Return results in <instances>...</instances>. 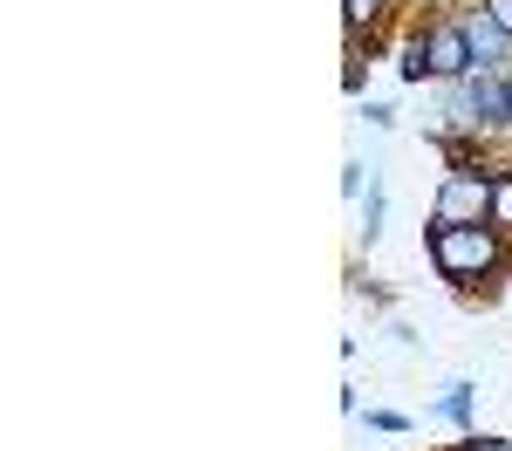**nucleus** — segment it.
Wrapping results in <instances>:
<instances>
[{
    "instance_id": "1",
    "label": "nucleus",
    "mask_w": 512,
    "mask_h": 451,
    "mask_svg": "<svg viewBox=\"0 0 512 451\" xmlns=\"http://www.w3.org/2000/svg\"><path fill=\"white\" fill-rule=\"evenodd\" d=\"M424 253H431L437 281L485 287L512 267V233H499V226H431L424 233Z\"/></svg>"
},
{
    "instance_id": "2",
    "label": "nucleus",
    "mask_w": 512,
    "mask_h": 451,
    "mask_svg": "<svg viewBox=\"0 0 512 451\" xmlns=\"http://www.w3.org/2000/svg\"><path fill=\"white\" fill-rule=\"evenodd\" d=\"M485 219H492V171L444 164L437 171V199H431V226H485Z\"/></svg>"
},
{
    "instance_id": "3",
    "label": "nucleus",
    "mask_w": 512,
    "mask_h": 451,
    "mask_svg": "<svg viewBox=\"0 0 512 451\" xmlns=\"http://www.w3.org/2000/svg\"><path fill=\"white\" fill-rule=\"evenodd\" d=\"M417 41H424L431 82H465V76H472V41H465V28H458V14H451V7L431 14V21L417 28Z\"/></svg>"
},
{
    "instance_id": "4",
    "label": "nucleus",
    "mask_w": 512,
    "mask_h": 451,
    "mask_svg": "<svg viewBox=\"0 0 512 451\" xmlns=\"http://www.w3.org/2000/svg\"><path fill=\"white\" fill-rule=\"evenodd\" d=\"M465 89V130H506V117H512V76L506 69H472V76L458 82Z\"/></svg>"
},
{
    "instance_id": "5",
    "label": "nucleus",
    "mask_w": 512,
    "mask_h": 451,
    "mask_svg": "<svg viewBox=\"0 0 512 451\" xmlns=\"http://www.w3.org/2000/svg\"><path fill=\"white\" fill-rule=\"evenodd\" d=\"M451 14H458L465 41H472V69H512V35L485 14V7H478V0H458Z\"/></svg>"
},
{
    "instance_id": "6",
    "label": "nucleus",
    "mask_w": 512,
    "mask_h": 451,
    "mask_svg": "<svg viewBox=\"0 0 512 451\" xmlns=\"http://www.w3.org/2000/svg\"><path fill=\"white\" fill-rule=\"evenodd\" d=\"M390 14H396V0H342V28H349V48H376L383 41V28H390Z\"/></svg>"
},
{
    "instance_id": "7",
    "label": "nucleus",
    "mask_w": 512,
    "mask_h": 451,
    "mask_svg": "<svg viewBox=\"0 0 512 451\" xmlns=\"http://www.w3.org/2000/svg\"><path fill=\"white\" fill-rule=\"evenodd\" d=\"M431 410L444 417V424H458V431L472 438V431H478V383H472V376H451V383L431 397Z\"/></svg>"
},
{
    "instance_id": "8",
    "label": "nucleus",
    "mask_w": 512,
    "mask_h": 451,
    "mask_svg": "<svg viewBox=\"0 0 512 451\" xmlns=\"http://www.w3.org/2000/svg\"><path fill=\"white\" fill-rule=\"evenodd\" d=\"M362 219H355V226H362V240L376 246L383 240V226H390V185H383V164H369V192H362Z\"/></svg>"
},
{
    "instance_id": "9",
    "label": "nucleus",
    "mask_w": 512,
    "mask_h": 451,
    "mask_svg": "<svg viewBox=\"0 0 512 451\" xmlns=\"http://www.w3.org/2000/svg\"><path fill=\"white\" fill-rule=\"evenodd\" d=\"M396 76L410 82V89H424V82H431V62H424V41H417V35L403 41V55H396Z\"/></svg>"
},
{
    "instance_id": "10",
    "label": "nucleus",
    "mask_w": 512,
    "mask_h": 451,
    "mask_svg": "<svg viewBox=\"0 0 512 451\" xmlns=\"http://www.w3.org/2000/svg\"><path fill=\"white\" fill-rule=\"evenodd\" d=\"M485 226L512 233V171H506V178H492V219H485Z\"/></svg>"
},
{
    "instance_id": "11",
    "label": "nucleus",
    "mask_w": 512,
    "mask_h": 451,
    "mask_svg": "<svg viewBox=\"0 0 512 451\" xmlns=\"http://www.w3.org/2000/svg\"><path fill=\"white\" fill-rule=\"evenodd\" d=\"M362 424H369V431H383V438H403V431H410V417H403V410H362Z\"/></svg>"
},
{
    "instance_id": "12",
    "label": "nucleus",
    "mask_w": 512,
    "mask_h": 451,
    "mask_svg": "<svg viewBox=\"0 0 512 451\" xmlns=\"http://www.w3.org/2000/svg\"><path fill=\"white\" fill-rule=\"evenodd\" d=\"M362 171H369L362 158H349V164H342V199H362V192H369V185H362Z\"/></svg>"
},
{
    "instance_id": "13",
    "label": "nucleus",
    "mask_w": 512,
    "mask_h": 451,
    "mask_svg": "<svg viewBox=\"0 0 512 451\" xmlns=\"http://www.w3.org/2000/svg\"><path fill=\"white\" fill-rule=\"evenodd\" d=\"M362 123H369V130H390L396 110H390V103H362Z\"/></svg>"
},
{
    "instance_id": "14",
    "label": "nucleus",
    "mask_w": 512,
    "mask_h": 451,
    "mask_svg": "<svg viewBox=\"0 0 512 451\" xmlns=\"http://www.w3.org/2000/svg\"><path fill=\"white\" fill-rule=\"evenodd\" d=\"M465 451H512V438H485V431H472V438H465Z\"/></svg>"
},
{
    "instance_id": "15",
    "label": "nucleus",
    "mask_w": 512,
    "mask_h": 451,
    "mask_svg": "<svg viewBox=\"0 0 512 451\" xmlns=\"http://www.w3.org/2000/svg\"><path fill=\"white\" fill-rule=\"evenodd\" d=\"M478 7H485V14H492V21H499V28L512 35V0H478Z\"/></svg>"
},
{
    "instance_id": "16",
    "label": "nucleus",
    "mask_w": 512,
    "mask_h": 451,
    "mask_svg": "<svg viewBox=\"0 0 512 451\" xmlns=\"http://www.w3.org/2000/svg\"><path fill=\"white\" fill-rule=\"evenodd\" d=\"M506 76H512V69H506ZM506 130H512V117H506Z\"/></svg>"
},
{
    "instance_id": "17",
    "label": "nucleus",
    "mask_w": 512,
    "mask_h": 451,
    "mask_svg": "<svg viewBox=\"0 0 512 451\" xmlns=\"http://www.w3.org/2000/svg\"><path fill=\"white\" fill-rule=\"evenodd\" d=\"M451 451H465V445H451Z\"/></svg>"
}]
</instances>
